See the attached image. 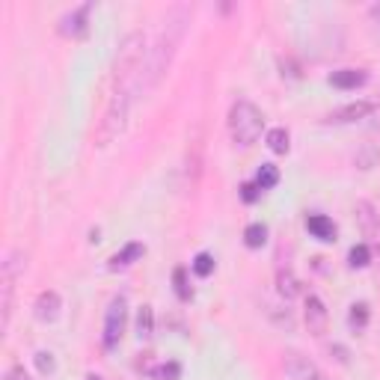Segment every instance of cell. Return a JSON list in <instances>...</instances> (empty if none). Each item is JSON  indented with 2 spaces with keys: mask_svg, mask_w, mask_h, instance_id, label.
I'll return each instance as SVG.
<instances>
[{
  "mask_svg": "<svg viewBox=\"0 0 380 380\" xmlns=\"http://www.w3.org/2000/svg\"><path fill=\"white\" fill-rule=\"evenodd\" d=\"M143 60H146V39L143 33H128L119 45V54L113 60V89H110V102H107L104 119L98 125V146H110V143L119 137L125 128V119H128L134 93H137V80H140V69Z\"/></svg>",
  "mask_w": 380,
  "mask_h": 380,
  "instance_id": "6da1fadb",
  "label": "cell"
},
{
  "mask_svg": "<svg viewBox=\"0 0 380 380\" xmlns=\"http://www.w3.org/2000/svg\"><path fill=\"white\" fill-rule=\"evenodd\" d=\"M185 21H187V9L185 6H178L173 15L167 18V27H164V33H161V42H158V48H152V57H149V80H146V86H155L161 78H164V71L169 69V62H173V54L178 48V42H182V36H185Z\"/></svg>",
  "mask_w": 380,
  "mask_h": 380,
  "instance_id": "7a4b0ae2",
  "label": "cell"
},
{
  "mask_svg": "<svg viewBox=\"0 0 380 380\" xmlns=\"http://www.w3.org/2000/svg\"><path fill=\"white\" fill-rule=\"evenodd\" d=\"M261 128H265V113L259 110L252 102H235L229 110V134L238 146H252L261 137Z\"/></svg>",
  "mask_w": 380,
  "mask_h": 380,
  "instance_id": "3957f363",
  "label": "cell"
},
{
  "mask_svg": "<svg viewBox=\"0 0 380 380\" xmlns=\"http://www.w3.org/2000/svg\"><path fill=\"white\" fill-rule=\"evenodd\" d=\"M125 324H128V303L125 297H113L104 315V348H116L122 342Z\"/></svg>",
  "mask_w": 380,
  "mask_h": 380,
  "instance_id": "277c9868",
  "label": "cell"
},
{
  "mask_svg": "<svg viewBox=\"0 0 380 380\" xmlns=\"http://www.w3.org/2000/svg\"><path fill=\"white\" fill-rule=\"evenodd\" d=\"M285 372H288V377H292V380H330L309 357L297 354V351L285 354Z\"/></svg>",
  "mask_w": 380,
  "mask_h": 380,
  "instance_id": "5b68a950",
  "label": "cell"
},
{
  "mask_svg": "<svg viewBox=\"0 0 380 380\" xmlns=\"http://www.w3.org/2000/svg\"><path fill=\"white\" fill-rule=\"evenodd\" d=\"M15 279H18V259L9 256L3 261V276H0V288H3V330H9V321H12V292H15Z\"/></svg>",
  "mask_w": 380,
  "mask_h": 380,
  "instance_id": "8992f818",
  "label": "cell"
},
{
  "mask_svg": "<svg viewBox=\"0 0 380 380\" xmlns=\"http://www.w3.org/2000/svg\"><path fill=\"white\" fill-rule=\"evenodd\" d=\"M303 318H306V327H309L312 336H324L327 333V306H324V300L318 294H309L306 297V309H303Z\"/></svg>",
  "mask_w": 380,
  "mask_h": 380,
  "instance_id": "52a82bcc",
  "label": "cell"
},
{
  "mask_svg": "<svg viewBox=\"0 0 380 380\" xmlns=\"http://www.w3.org/2000/svg\"><path fill=\"white\" fill-rule=\"evenodd\" d=\"M372 113H375V104L372 102H354V104H348V107H339V110H333L327 116V122H333V125H348V122L366 119V116H372Z\"/></svg>",
  "mask_w": 380,
  "mask_h": 380,
  "instance_id": "ba28073f",
  "label": "cell"
},
{
  "mask_svg": "<svg viewBox=\"0 0 380 380\" xmlns=\"http://www.w3.org/2000/svg\"><path fill=\"white\" fill-rule=\"evenodd\" d=\"M36 318H39L42 324H51L60 318V309H62V300L57 292H42L39 297H36Z\"/></svg>",
  "mask_w": 380,
  "mask_h": 380,
  "instance_id": "9c48e42d",
  "label": "cell"
},
{
  "mask_svg": "<svg viewBox=\"0 0 380 380\" xmlns=\"http://www.w3.org/2000/svg\"><path fill=\"white\" fill-rule=\"evenodd\" d=\"M146 256V244H140V241H131V244H125V247L119 252H113L110 261H107V268L110 270H122V268H131L137 259Z\"/></svg>",
  "mask_w": 380,
  "mask_h": 380,
  "instance_id": "30bf717a",
  "label": "cell"
},
{
  "mask_svg": "<svg viewBox=\"0 0 380 380\" xmlns=\"http://www.w3.org/2000/svg\"><path fill=\"white\" fill-rule=\"evenodd\" d=\"M86 15H89V3L78 6L75 12H69L60 21V33L62 36H71V39H80V36H86Z\"/></svg>",
  "mask_w": 380,
  "mask_h": 380,
  "instance_id": "8fae6325",
  "label": "cell"
},
{
  "mask_svg": "<svg viewBox=\"0 0 380 380\" xmlns=\"http://www.w3.org/2000/svg\"><path fill=\"white\" fill-rule=\"evenodd\" d=\"M366 80H368L366 69H339L330 75V84L336 89H357V86H363Z\"/></svg>",
  "mask_w": 380,
  "mask_h": 380,
  "instance_id": "7c38bea8",
  "label": "cell"
},
{
  "mask_svg": "<svg viewBox=\"0 0 380 380\" xmlns=\"http://www.w3.org/2000/svg\"><path fill=\"white\" fill-rule=\"evenodd\" d=\"M306 229H309L318 241H336V226H333L330 217L324 214H309L306 217Z\"/></svg>",
  "mask_w": 380,
  "mask_h": 380,
  "instance_id": "4fadbf2b",
  "label": "cell"
},
{
  "mask_svg": "<svg viewBox=\"0 0 380 380\" xmlns=\"http://www.w3.org/2000/svg\"><path fill=\"white\" fill-rule=\"evenodd\" d=\"M244 244H247L250 250H259L268 244V226L265 223H250L247 232H244Z\"/></svg>",
  "mask_w": 380,
  "mask_h": 380,
  "instance_id": "5bb4252c",
  "label": "cell"
},
{
  "mask_svg": "<svg viewBox=\"0 0 380 380\" xmlns=\"http://www.w3.org/2000/svg\"><path fill=\"white\" fill-rule=\"evenodd\" d=\"M268 146H270V152H276V155H285V152L292 149V137H288L285 128H274V131H268Z\"/></svg>",
  "mask_w": 380,
  "mask_h": 380,
  "instance_id": "9a60e30c",
  "label": "cell"
},
{
  "mask_svg": "<svg viewBox=\"0 0 380 380\" xmlns=\"http://www.w3.org/2000/svg\"><path fill=\"white\" fill-rule=\"evenodd\" d=\"M152 330H155V312H152V306H140V312H137V333H140V339H149Z\"/></svg>",
  "mask_w": 380,
  "mask_h": 380,
  "instance_id": "2e32d148",
  "label": "cell"
},
{
  "mask_svg": "<svg viewBox=\"0 0 380 380\" xmlns=\"http://www.w3.org/2000/svg\"><path fill=\"white\" fill-rule=\"evenodd\" d=\"M276 182H279V169L274 164H261L259 167V176H256V185L261 190H270V187H276Z\"/></svg>",
  "mask_w": 380,
  "mask_h": 380,
  "instance_id": "e0dca14e",
  "label": "cell"
},
{
  "mask_svg": "<svg viewBox=\"0 0 380 380\" xmlns=\"http://www.w3.org/2000/svg\"><path fill=\"white\" fill-rule=\"evenodd\" d=\"M348 324H351V330H366V324H368V303H354V306H351Z\"/></svg>",
  "mask_w": 380,
  "mask_h": 380,
  "instance_id": "ac0fdd59",
  "label": "cell"
},
{
  "mask_svg": "<svg viewBox=\"0 0 380 380\" xmlns=\"http://www.w3.org/2000/svg\"><path fill=\"white\" fill-rule=\"evenodd\" d=\"M173 283H176V294H178V300H190L193 297V288H190V283H187V270L185 268H176L173 270Z\"/></svg>",
  "mask_w": 380,
  "mask_h": 380,
  "instance_id": "d6986e66",
  "label": "cell"
},
{
  "mask_svg": "<svg viewBox=\"0 0 380 380\" xmlns=\"http://www.w3.org/2000/svg\"><path fill=\"white\" fill-rule=\"evenodd\" d=\"M297 285H300V283H297V279H294V274H292V270H285V274H283V270H279V294H283L285 300H292V297H297V292H300V288H297Z\"/></svg>",
  "mask_w": 380,
  "mask_h": 380,
  "instance_id": "ffe728a7",
  "label": "cell"
},
{
  "mask_svg": "<svg viewBox=\"0 0 380 380\" xmlns=\"http://www.w3.org/2000/svg\"><path fill=\"white\" fill-rule=\"evenodd\" d=\"M214 265H217V261H214L211 252H199V256L193 259V274L205 279V276H211V274H214Z\"/></svg>",
  "mask_w": 380,
  "mask_h": 380,
  "instance_id": "44dd1931",
  "label": "cell"
},
{
  "mask_svg": "<svg viewBox=\"0 0 380 380\" xmlns=\"http://www.w3.org/2000/svg\"><path fill=\"white\" fill-rule=\"evenodd\" d=\"M368 261H372V250H368L366 244H357V247L348 252V265L351 268H366Z\"/></svg>",
  "mask_w": 380,
  "mask_h": 380,
  "instance_id": "7402d4cb",
  "label": "cell"
},
{
  "mask_svg": "<svg viewBox=\"0 0 380 380\" xmlns=\"http://www.w3.org/2000/svg\"><path fill=\"white\" fill-rule=\"evenodd\" d=\"M36 368H39L42 375H54V368H57V363H54V354H48V351H39V354H36Z\"/></svg>",
  "mask_w": 380,
  "mask_h": 380,
  "instance_id": "603a6c76",
  "label": "cell"
},
{
  "mask_svg": "<svg viewBox=\"0 0 380 380\" xmlns=\"http://www.w3.org/2000/svg\"><path fill=\"white\" fill-rule=\"evenodd\" d=\"M259 196H261V187L256 182H244L241 185V199H244V202H256Z\"/></svg>",
  "mask_w": 380,
  "mask_h": 380,
  "instance_id": "cb8c5ba5",
  "label": "cell"
},
{
  "mask_svg": "<svg viewBox=\"0 0 380 380\" xmlns=\"http://www.w3.org/2000/svg\"><path fill=\"white\" fill-rule=\"evenodd\" d=\"M158 377H161V380H178V377H182V366H178V363H167V366L158 372Z\"/></svg>",
  "mask_w": 380,
  "mask_h": 380,
  "instance_id": "d4e9b609",
  "label": "cell"
},
{
  "mask_svg": "<svg viewBox=\"0 0 380 380\" xmlns=\"http://www.w3.org/2000/svg\"><path fill=\"white\" fill-rule=\"evenodd\" d=\"M9 377H12V380H30V377L21 372V368H12V375H9Z\"/></svg>",
  "mask_w": 380,
  "mask_h": 380,
  "instance_id": "484cf974",
  "label": "cell"
},
{
  "mask_svg": "<svg viewBox=\"0 0 380 380\" xmlns=\"http://www.w3.org/2000/svg\"><path fill=\"white\" fill-rule=\"evenodd\" d=\"M86 380H104V377H102V375H95V372H89V375H86Z\"/></svg>",
  "mask_w": 380,
  "mask_h": 380,
  "instance_id": "4316f807",
  "label": "cell"
}]
</instances>
